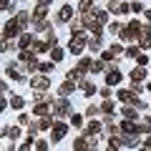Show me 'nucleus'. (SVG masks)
<instances>
[{"label": "nucleus", "mask_w": 151, "mask_h": 151, "mask_svg": "<svg viewBox=\"0 0 151 151\" xmlns=\"http://www.w3.org/2000/svg\"><path fill=\"white\" fill-rule=\"evenodd\" d=\"M144 78H146V70L144 68H134V70H131V81H134V83L144 81Z\"/></svg>", "instance_id": "obj_9"}, {"label": "nucleus", "mask_w": 151, "mask_h": 151, "mask_svg": "<svg viewBox=\"0 0 151 151\" xmlns=\"http://www.w3.org/2000/svg\"><path fill=\"white\" fill-rule=\"evenodd\" d=\"M78 68H81V70H91V60H88V58H83L81 63H78Z\"/></svg>", "instance_id": "obj_25"}, {"label": "nucleus", "mask_w": 151, "mask_h": 151, "mask_svg": "<svg viewBox=\"0 0 151 151\" xmlns=\"http://www.w3.org/2000/svg\"><path fill=\"white\" fill-rule=\"evenodd\" d=\"M146 35H149V38H151V25H146Z\"/></svg>", "instance_id": "obj_33"}, {"label": "nucleus", "mask_w": 151, "mask_h": 151, "mask_svg": "<svg viewBox=\"0 0 151 151\" xmlns=\"http://www.w3.org/2000/svg\"><path fill=\"white\" fill-rule=\"evenodd\" d=\"M119 98L126 103H134V91H119Z\"/></svg>", "instance_id": "obj_13"}, {"label": "nucleus", "mask_w": 151, "mask_h": 151, "mask_svg": "<svg viewBox=\"0 0 151 151\" xmlns=\"http://www.w3.org/2000/svg\"><path fill=\"white\" fill-rule=\"evenodd\" d=\"M121 81V73H119V68H116V70H108V73H106V83H108V86H113V83H119Z\"/></svg>", "instance_id": "obj_5"}, {"label": "nucleus", "mask_w": 151, "mask_h": 151, "mask_svg": "<svg viewBox=\"0 0 151 151\" xmlns=\"http://www.w3.org/2000/svg\"><path fill=\"white\" fill-rule=\"evenodd\" d=\"M86 146H91V144L86 141V136H81V139H76V141H73V149H86Z\"/></svg>", "instance_id": "obj_16"}, {"label": "nucleus", "mask_w": 151, "mask_h": 151, "mask_svg": "<svg viewBox=\"0 0 151 151\" xmlns=\"http://www.w3.org/2000/svg\"><path fill=\"white\" fill-rule=\"evenodd\" d=\"M108 30H111V33H119L121 25H119V23H111V25H108Z\"/></svg>", "instance_id": "obj_28"}, {"label": "nucleus", "mask_w": 151, "mask_h": 151, "mask_svg": "<svg viewBox=\"0 0 151 151\" xmlns=\"http://www.w3.org/2000/svg\"><path fill=\"white\" fill-rule=\"evenodd\" d=\"M70 124L73 126H83V119L78 116V113H70Z\"/></svg>", "instance_id": "obj_21"}, {"label": "nucleus", "mask_w": 151, "mask_h": 151, "mask_svg": "<svg viewBox=\"0 0 151 151\" xmlns=\"http://www.w3.org/2000/svg\"><path fill=\"white\" fill-rule=\"evenodd\" d=\"M149 91H151V83H149Z\"/></svg>", "instance_id": "obj_36"}, {"label": "nucleus", "mask_w": 151, "mask_h": 151, "mask_svg": "<svg viewBox=\"0 0 151 151\" xmlns=\"http://www.w3.org/2000/svg\"><path fill=\"white\" fill-rule=\"evenodd\" d=\"M151 45V38H141V48H149Z\"/></svg>", "instance_id": "obj_29"}, {"label": "nucleus", "mask_w": 151, "mask_h": 151, "mask_svg": "<svg viewBox=\"0 0 151 151\" xmlns=\"http://www.w3.org/2000/svg\"><path fill=\"white\" fill-rule=\"evenodd\" d=\"M8 5H10V3H8V0H0V10H5Z\"/></svg>", "instance_id": "obj_30"}, {"label": "nucleus", "mask_w": 151, "mask_h": 151, "mask_svg": "<svg viewBox=\"0 0 151 151\" xmlns=\"http://www.w3.org/2000/svg\"><path fill=\"white\" fill-rule=\"evenodd\" d=\"M73 88H76V81H70V78H68V81H65L63 86H60V96H68V93L73 91Z\"/></svg>", "instance_id": "obj_10"}, {"label": "nucleus", "mask_w": 151, "mask_h": 151, "mask_svg": "<svg viewBox=\"0 0 151 151\" xmlns=\"http://www.w3.org/2000/svg\"><path fill=\"white\" fill-rule=\"evenodd\" d=\"M15 35H20V25L15 23V18L13 20L5 23V30H3V38H8V40H15Z\"/></svg>", "instance_id": "obj_1"}, {"label": "nucleus", "mask_w": 151, "mask_h": 151, "mask_svg": "<svg viewBox=\"0 0 151 151\" xmlns=\"http://www.w3.org/2000/svg\"><path fill=\"white\" fill-rule=\"evenodd\" d=\"M93 15H96V20H98V23H108V13H106V10H96Z\"/></svg>", "instance_id": "obj_17"}, {"label": "nucleus", "mask_w": 151, "mask_h": 151, "mask_svg": "<svg viewBox=\"0 0 151 151\" xmlns=\"http://www.w3.org/2000/svg\"><path fill=\"white\" fill-rule=\"evenodd\" d=\"M146 18H149V20H151V10H149V13H146Z\"/></svg>", "instance_id": "obj_35"}, {"label": "nucleus", "mask_w": 151, "mask_h": 151, "mask_svg": "<svg viewBox=\"0 0 151 151\" xmlns=\"http://www.w3.org/2000/svg\"><path fill=\"white\" fill-rule=\"evenodd\" d=\"M3 108H5V101H3V98H0V113H3Z\"/></svg>", "instance_id": "obj_32"}, {"label": "nucleus", "mask_w": 151, "mask_h": 151, "mask_svg": "<svg viewBox=\"0 0 151 151\" xmlns=\"http://www.w3.org/2000/svg\"><path fill=\"white\" fill-rule=\"evenodd\" d=\"M35 113H38V116H45V113H48V108H45L43 103L38 101V106H35Z\"/></svg>", "instance_id": "obj_22"}, {"label": "nucleus", "mask_w": 151, "mask_h": 151, "mask_svg": "<svg viewBox=\"0 0 151 151\" xmlns=\"http://www.w3.org/2000/svg\"><path fill=\"white\" fill-rule=\"evenodd\" d=\"M91 5H93V0H81V5H78V8H81V13H88Z\"/></svg>", "instance_id": "obj_19"}, {"label": "nucleus", "mask_w": 151, "mask_h": 151, "mask_svg": "<svg viewBox=\"0 0 151 151\" xmlns=\"http://www.w3.org/2000/svg\"><path fill=\"white\" fill-rule=\"evenodd\" d=\"M30 86L33 88H48V78H40V76H38V78L30 81Z\"/></svg>", "instance_id": "obj_11"}, {"label": "nucleus", "mask_w": 151, "mask_h": 151, "mask_svg": "<svg viewBox=\"0 0 151 151\" xmlns=\"http://www.w3.org/2000/svg\"><path fill=\"white\" fill-rule=\"evenodd\" d=\"M3 134H5V139H13V141L20 139V129H18V126H10V129H5Z\"/></svg>", "instance_id": "obj_7"}, {"label": "nucleus", "mask_w": 151, "mask_h": 151, "mask_svg": "<svg viewBox=\"0 0 151 151\" xmlns=\"http://www.w3.org/2000/svg\"><path fill=\"white\" fill-rule=\"evenodd\" d=\"M28 15H30V13H18V25H20V28H25V25H28V20H30Z\"/></svg>", "instance_id": "obj_15"}, {"label": "nucleus", "mask_w": 151, "mask_h": 151, "mask_svg": "<svg viewBox=\"0 0 151 151\" xmlns=\"http://www.w3.org/2000/svg\"><path fill=\"white\" fill-rule=\"evenodd\" d=\"M30 43H33V38H30V35H23V38H20V48H28Z\"/></svg>", "instance_id": "obj_23"}, {"label": "nucleus", "mask_w": 151, "mask_h": 151, "mask_svg": "<svg viewBox=\"0 0 151 151\" xmlns=\"http://www.w3.org/2000/svg\"><path fill=\"white\" fill-rule=\"evenodd\" d=\"M53 0H38V5H50Z\"/></svg>", "instance_id": "obj_31"}, {"label": "nucleus", "mask_w": 151, "mask_h": 151, "mask_svg": "<svg viewBox=\"0 0 151 151\" xmlns=\"http://www.w3.org/2000/svg\"><path fill=\"white\" fill-rule=\"evenodd\" d=\"M70 15H73V8H60V15H58V23H68L70 20Z\"/></svg>", "instance_id": "obj_6"}, {"label": "nucleus", "mask_w": 151, "mask_h": 151, "mask_svg": "<svg viewBox=\"0 0 151 151\" xmlns=\"http://www.w3.org/2000/svg\"><path fill=\"white\" fill-rule=\"evenodd\" d=\"M139 53H141V50H139V48H134V45H131V48H126V55H129V58H136Z\"/></svg>", "instance_id": "obj_24"}, {"label": "nucleus", "mask_w": 151, "mask_h": 151, "mask_svg": "<svg viewBox=\"0 0 151 151\" xmlns=\"http://www.w3.org/2000/svg\"><path fill=\"white\" fill-rule=\"evenodd\" d=\"M146 146H149V149H151V139H146Z\"/></svg>", "instance_id": "obj_34"}, {"label": "nucleus", "mask_w": 151, "mask_h": 151, "mask_svg": "<svg viewBox=\"0 0 151 151\" xmlns=\"http://www.w3.org/2000/svg\"><path fill=\"white\" fill-rule=\"evenodd\" d=\"M124 116H126V119H139L136 108H124Z\"/></svg>", "instance_id": "obj_20"}, {"label": "nucleus", "mask_w": 151, "mask_h": 151, "mask_svg": "<svg viewBox=\"0 0 151 151\" xmlns=\"http://www.w3.org/2000/svg\"><path fill=\"white\" fill-rule=\"evenodd\" d=\"M98 131H101V124H98V121H93V124H88V126H86L83 136H86V139H93V136H96Z\"/></svg>", "instance_id": "obj_4"}, {"label": "nucleus", "mask_w": 151, "mask_h": 151, "mask_svg": "<svg viewBox=\"0 0 151 151\" xmlns=\"http://www.w3.org/2000/svg\"><path fill=\"white\" fill-rule=\"evenodd\" d=\"M30 15H33V20H43V18L48 15V10H45V5H38L35 10L30 13Z\"/></svg>", "instance_id": "obj_8"}, {"label": "nucleus", "mask_w": 151, "mask_h": 151, "mask_svg": "<svg viewBox=\"0 0 151 151\" xmlns=\"http://www.w3.org/2000/svg\"><path fill=\"white\" fill-rule=\"evenodd\" d=\"M10 103H13V108H23V98H13Z\"/></svg>", "instance_id": "obj_27"}, {"label": "nucleus", "mask_w": 151, "mask_h": 151, "mask_svg": "<svg viewBox=\"0 0 151 151\" xmlns=\"http://www.w3.org/2000/svg\"><path fill=\"white\" fill-rule=\"evenodd\" d=\"M101 111H103V113H113V103H111V101H106V103L101 106Z\"/></svg>", "instance_id": "obj_26"}, {"label": "nucleus", "mask_w": 151, "mask_h": 151, "mask_svg": "<svg viewBox=\"0 0 151 151\" xmlns=\"http://www.w3.org/2000/svg\"><path fill=\"white\" fill-rule=\"evenodd\" d=\"M121 131H126V134H136V124H134V119H129L126 124H121Z\"/></svg>", "instance_id": "obj_12"}, {"label": "nucleus", "mask_w": 151, "mask_h": 151, "mask_svg": "<svg viewBox=\"0 0 151 151\" xmlns=\"http://www.w3.org/2000/svg\"><path fill=\"white\" fill-rule=\"evenodd\" d=\"M50 60H53V63L63 60V50H60V48H53V50H50Z\"/></svg>", "instance_id": "obj_14"}, {"label": "nucleus", "mask_w": 151, "mask_h": 151, "mask_svg": "<svg viewBox=\"0 0 151 151\" xmlns=\"http://www.w3.org/2000/svg\"><path fill=\"white\" fill-rule=\"evenodd\" d=\"M65 131H68V126L58 121V124H53V129H50V139H53V141H60V139L65 136Z\"/></svg>", "instance_id": "obj_3"}, {"label": "nucleus", "mask_w": 151, "mask_h": 151, "mask_svg": "<svg viewBox=\"0 0 151 151\" xmlns=\"http://www.w3.org/2000/svg\"><path fill=\"white\" fill-rule=\"evenodd\" d=\"M38 126H40V129H50V126H53V119H48V116H43Z\"/></svg>", "instance_id": "obj_18"}, {"label": "nucleus", "mask_w": 151, "mask_h": 151, "mask_svg": "<svg viewBox=\"0 0 151 151\" xmlns=\"http://www.w3.org/2000/svg\"><path fill=\"white\" fill-rule=\"evenodd\" d=\"M53 113L55 116H70V106H68V101H65V98H60L58 103H53Z\"/></svg>", "instance_id": "obj_2"}]
</instances>
